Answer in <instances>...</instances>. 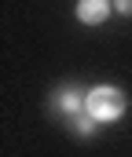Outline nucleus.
I'll use <instances>...</instances> for the list:
<instances>
[{
    "label": "nucleus",
    "mask_w": 132,
    "mask_h": 157,
    "mask_svg": "<svg viewBox=\"0 0 132 157\" xmlns=\"http://www.w3.org/2000/svg\"><path fill=\"white\" fill-rule=\"evenodd\" d=\"M85 110H88L92 121H118L125 113V95H121L118 88L99 84V88H92L85 95Z\"/></svg>",
    "instance_id": "1"
},
{
    "label": "nucleus",
    "mask_w": 132,
    "mask_h": 157,
    "mask_svg": "<svg viewBox=\"0 0 132 157\" xmlns=\"http://www.w3.org/2000/svg\"><path fill=\"white\" fill-rule=\"evenodd\" d=\"M114 11H121V15H132V0H114Z\"/></svg>",
    "instance_id": "5"
},
{
    "label": "nucleus",
    "mask_w": 132,
    "mask_h": 157,
    "mask_svg": "<svg viewBox=\"0 0 132 157\" xmlns=\"http://www.w3.org/2000/svg\"><path fill=\"white\" fill-rule=\"evenodd\" d=\"M110 15V0H77V18L88 26H99Z\"/></svg>",
    "instance_id": "2"
},
{
    "label": "nucleus",
    "mask_w": 132,
    "mask_h": 157,
    "mask_svg": "<svg viewBox=\"0 0 132 157\" xmlns=\"http://www.w3.org/2000/svg\"><path fill=\"white\" fill-rule=\"evenodd\" d=\"M77 132H81V135H92V117H77Z\"/></svg>",
    "instance_id": "4"
},
{
    "label": "nucleus",
    "mask_w": 132,
    "mask_h": 157,
    "mask_svg": "<svg viewBox=\"0 0 132 157\" xmlns=\"http://www.w3.org/2000/svg\"><path fill=\"white\" fill-rule=\"evenodd\" d=\"M59 106H62L66 113H77V110H81V95H77L74 88H66V91L59 95Z\"/></svg>",
    "instance_id": "3"
}]
</instances>
